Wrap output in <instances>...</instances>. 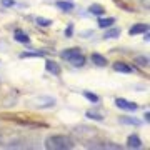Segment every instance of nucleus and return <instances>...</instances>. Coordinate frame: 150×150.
Here are the masks:
<instances>
[{
	"instance_id": "19",
	"label": "nucleus",
	"mask_w": 150,
	"mask_h": 150,
	"mask_svg": "<svg viewBox=\"0 0 150 150\" xmlns=\"http://www.w3.org/2000/svg\"><path fill=\"white\" fill-rule=\"evenodd\" d=\"M37 23L38 25H42V27H48V25H52V20H47V18H42V17H37Z\"/></svg>"
},
{
	"instance_id": "17",
	"label": "nucleus",
	"mask_w": 150,
	"mask_h": 150,
	"mask_svg": "<svg viewBox=\"0 0 150 150\" xmlns=\"http://www.w3.org/2000/svg\"><path fill=\"white\" fill-rule=\"evenodd\" d=\"M57 7L62 8V10H65V12L74 10V4H70V2H64V0H59V2H57Z\"/></svg>"
},
{
	"instance_id": "16",
	"label": "nucleus",
	"mask_w": 150,
	"mask_h": 150,
	"mask_svg": "<svg viewBox=\"0 0 150 150\" xmlns=\"http://www.w3.org/2000/svg\"><path fill=\"white\" fill-rule=\"evenodd\" d=\"M118 35H120V28H110V30H107V32L103 33V38H117Z\"/></svg>"
},
{
	"instance_id": "20",
	"label": "nucleus",
	"mask_w": 150,
	"mask_h": 150,
	"mask_svg": "<svg viewBox=\"0 0 150 150\" xmlns=\"http://www.w3.org/2000/svg\"><path fill=\"white\" fill-rule=\"evenodd\" d=\"M87 117H88V118H93V120H103L102 115H98V113H93V112H87Z\"/></svg>"
},
{
	"instance_id": "23",
	"label": "nucleus",
	"mask_w": 150,
	"mask_h": 150,
	"mask_svg": "<svg viewBox=\"0 0 150 150\" xmlns=\"http://www.w3.org/2000/svg\"><path fill=\"white\" fill-rule=\"evenodd\" d=\"M67 35H69V37L72 35V27H69V28H67Z\"/></svg>"
},
{
	"instance_id": "11",
	"label": "nucleus",
	"mask_w": 150,
	"mask_h": 150,
	"mask_svg": "<svg viewBox=\"0 0 150 150\" xmlns=\"http://www.w3.org/2000/svg\"><path fill=\"white\" fill-rule=\"evenodd\" d=\"M90 13H95V15H103L105 13V7L103 5H98V4H93V5L88 7Z\"/></svg>"
},
{
	"instance_id": "3",
	"label": "nucleus",
	"mask_w": 150,
	"mask_h": 150,
	"mask_svg": "<svg viewBox=\"0 0 150 150\" xmlns=\"http://www.w3.org/2000/svg\"><path fill=\"white\" fill-rule=\"evenodd\" d=\"M33 105L37 108H48V107H54L55 105V98L52 97H37L33 100Z\"/></svg>"
},
{
	"instance_id": "6",
	"label": "nucleus",
	"mask_w": 150,
	"mask_h": 150,
	"mask_svg": "<svg viewBox=\"0 0 150 150\" xmlns=\"http://www.w3.org/2000/svg\"><path fill=\"white\" fill-rule=\"evenodd\" d=\"M147 30H149V25L147 23H135L134 27H130L129 33L130 35H137V33H144Z\"/></svg>"
},
{
	"instance_id": "21",
	"label": "nucleus",
	"mask_w": 150,
	"mask_h": 150,
	"mask_svg": "<svg viewBox=\"0 0 150 150\" xmlns=\"http://www.w3.org/2000/svg\"><path fill=\"white\" fill-rule=\"evenodd\" d=\"M83 95H85L88 100H92V102H98V97L93 95V93H90V92H83Z\"/></svg>"
},
{
	"instance_id": "2",
	"label": "nucleus",
	"mask_w": 150,
	"mask_h": 150,
	"mask_svg": "<svg viewBox=\"0 0 150 150\" xmlns=\"http://www.w3.org/2000/svg\"><path fill=\"white\" fill-rule=\"evenodd\" d=\"M75 134L79 135V139L83 140V142H88V139H93V137H97V129H93V127H83V125H80V127H77L75 129Z\"/></svg>"
},
{
	"instance_id": "9",
	"label": "nucleus",
	"mask_w": 150,
	"mask_h": 150,
	"mask_svg": "<svg viewBox=\"0 0 150 150\" xmlns=\"http://www.w3.org/2000/svg\"><path fill=\"white\" fill-rule=\"evenodd\" d=\"M69 62H70L72 65H74V67H82V65L85 64V57H83L82 54H77L75 57H72V59H70Z\"/></svg>"
},
{
	"instance_id": "4",
	"label": "nucleus",
	"mask_w": 150,
	"mask_h": 150,
	"mask_svg": "<svg viewBox=\"0 0 150 150\" xmlns=\"http://www.w3.org/2000/svg\"><path fill=\"white\" fill-rule=\"evenodd\" d=\"M115 105L123 108V110H130V112H135V110H137V103L129 102V100H125V98H115Z\"/></svg>"
},
{
	"instance_id": "5",
	"label": "nucleus",
	"mask_w": 150,
	"mask_h": 150,
	"mask_svg": "<svg viewBox=\"0 0 150 150\" xmlns=\"http://www.w3.org/2000/svg\"><path fill=\"white\" fill-rule=\"evenodd\" d=\"M113 70L115 72H122V74H130L132 72V67L125 62H115L113 64Z\"/></svg>"
},
{
	"instance_id": "18",
	"label": "nucleus",
	"mask_w": 150,
	"mask_h": 150,
	"mask_svg": "<svg viewBox=\"0 0 150 150\" xmlns=\"http://www.w3.org/2000/svg\"><path fill=\"white\" fill-rule=\"evenodd\" d=\"M135 64L139 65V67H149V57H144V55H140V57H135Z\"/></svg>"
},
{
	"instance_id": "14",
	"label": "nucleus",
	"mask_w": 150,
	"mask_h": 150,
	"mask_svg": "<svg viewBox=\"0 0 150 150\" xmlns=\"http://www.w3.org/2000/svg\"><path fill=\"white\" fill-rule=\"evenodd\" d=\"M112 23H115V20H113L112 17H108V18H100V20H98V27L108 28V27H112Z\"/></svg>"
},
{
	"instance_id": "7",
	"label": "nucleus",
	"mask_w": 150,
	"mask_h": 150,
	"mask_svg": "<svg viewBox=\"0 0 150 150\" xmlns=\"http://www.w3.org/2000/svg\"><path fill=\"white\" fill-rule=\"evenodd\" d=\"M45 69H47L50 74H54V75H59L60 74L59 64H55L54 60H47V62H45Z\"/></svg>"
},
{
	"instance_id": "1",
	"label": "nucleus",
	"mask_w": 150,
	"mask_h": 150,
	"mask_svg": "<svg viewBox=\"0 0 150 150\" xmlns=\"http://www.w3.org/2000/svg\"><path fill=\"white\" fill-rule=\"evenodd\" d=\"M74 145V140L69 135H50L45 140V149L48 150H70Z\"/></svg>"
},
{
	"instance_id": "15",
	"label": "nucleus",
	"mask_w": 150,
	"mask_h": 150,
	"mask_svg": "<svg viewBox=\"0 0 150 150\" xmlns=\"http://www.w3.org/2000/svg\"><path fill=\"white\" fill-rule=\"evenodd\" d=\"M15 40L17 42H23V43H28L30 38L27 37V33L22 32V30H15Z\"/></svg>"
},
{
	"instance_id": "10",
	"label": "nucleus",
	"mask_w": 150,
	"mask_h": 150,
	"mask_svg": "<svg viewBox=\"0 0 150 150\" xmlns=\"http://www.w3.org/2000/svg\"><path fill=\"white\" fill-rule=\"evenodd\" d=\"M92 62H93L95 65H98V67H105V65H107L105 57H102L100 54H93L92 55Z\"/></svg>"
},
{
	"instance_id": "22",
	"label": "nucleus",
	"mask_w": 150,
	"mask_h": 150,
	"mask_svg": "<svg viewBox=\"0 0 150 150\" xmlns=\"http://www.w3.org/2000/svg\"><path fill=\"white\" fill-rule=\"evenodd\" d=\"M2 5H5V7H12V5H13V0H2Z\"/></svg>"
},
{
	"instance_id": "8",
	"label": "nucleus",
	"mask_w": 150,
	"mask_h": 150,
	"mask_svg": "<svg viewBox=\"0 0 150 150\" xmlns=\"http://www.w3.org/2000/svg\"><path fill=\"white\" fill-rule=\"evenodd\" d=\"M127 145L132 147V149H140V147H142V140H140L137 135H130L129 139H127Z\"/></svg>"
},
{
	"instance_id": "12",
	"label": "nucleus",
	"mask_w": 150,
	"mask_h": 150,
	"mask_svg": "<svg viewBox=\"0 0 150 150\" xmlns=\"http://www.w3.org/2000/svg\"><path fill=\"white\" fill-rule=\"evenodd\" d=\"M77 54H80V50H79V48H69V50H65V52H62V59L70 60L72 57H75Z\"/></svg>"
},
{
	"instance_id": "13",
	"label": "nucleus",
	"mask_w": 150,
	"mask_h": 150,
	"mask_svg": "<svg viewBox=\"0 0 150 150\" xmlns=\"http://www.w3.org/2000/svg\"><path fill=\"white\" fill-rule=\"evenodd\" d=\"M120 122L122 123H125V125H135V127H139L140 123V120H137V118H132V117H120Z\"/></svg>"
}]
</instances>
